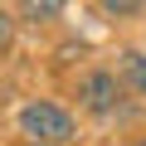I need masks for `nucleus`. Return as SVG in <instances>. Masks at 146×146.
Segmentation results:
<instances>
[{"mask_svg": "<svg viewBox=\"0 0 146 146\" xmlns=\"http://www.w3.org/2000/svg\"><path fill=\"white\" fill-rule=\"evenodd\" d=\"M29 146H39V141H29Z\"/></svg>", "mask_w": 146, "mask_h": 146, "instance_id": "obj_8", "label": "nucleus"}, {"mask_svg": "<svg viewBox=\"0 0 146 146\" xmlns=\"http://www.w3.org/2000/svg\"><path fill=\"white\" fill-rule=\"evenodd\" d=\"M117 73H122V83H127V93H136V98L146 102V54L127 49V54H122V63H117Z\"/></svg>", "mask_w": 146, "mask_h": 146, "instance_id": "obj_3", "label": "nucleus"}, {"mask_svg": "<svg viewBox=\"0 0 146 146\" xmlns=\"http://www.w3.org/2000/svg\"><path fill=\"white\" fill-rule=\"evenodd\" d=\"M131 146H146V136H136V141H131Z\"/></svg>", "mask_w": 146, "mask_h": 146, "instance_id": "obj_7", "label": "nucleus"}, {"mask_svg": "<svg viewBox=\"0 0 146 146\" xmlns=\"http://www.w3.org/2000/svg\"><path fill=\"white\" fill-rule=\"evenodd\" d=\"M20 131L39 146H68L73 141V117L58 102H25L20 107Z\"/></svg>", "mask_w": 146, "mask_h": 146, "instance_id": "obj_1", "label": "nucleus"}, {"mask_svg": "<svg viewBox=\"0 0 146 146\" xmlns=\"http://www.w3.org/2000/svg\"><path fill=\"white\" fill-rule=\"evenodd\" d=\"M146 5V0H98V10L107 15V20H127V15H136Z\"/></svg>", "mask_w": 146, "mask_h": 146, "instance_id": "obj_5", "label": "nucleus"}, {"mask_svg": "<svg viewBox=\"0 0 146 146\" xmlns=\"http://www.w3.org/2000/svg\"><path fill=\"white\" fill-rule=\"evenodd\" d=\"M122 93H127V83H122V73H117V68H88V73H83V83H78L83 107H88L93 117H102V122L117 117Z\"/></svg>", "mask_w": 146, "mask_h": 146, "instance_id": "obj_2", "label": "nucleus"}, {"mask_svg": "<svg viewBox=\"0 0 146 146\" xmlns=\"http://www.w3.org/2000/svg\"><path fill=\"white\" fill-rule=\"evenodd\" d=\"M5 44H10V15L0 10V49H5Z\"/></svg>", "mask_w": 146, "mask_h": 146, "instance_id": "obj_6", "label": "nucleus"}, {"mask_svg": "<svg viewBox=\"0 0 146 146\" xmlns=\"http://www.w3.org/2000/svg\"><path fill=\"white\" fill-rule=\"evenodd\" d=\"M63 5H68V0H20V15L39 25V20H54V15L63 10Z\"/></svg>", "mask_w": 146, "mask_h": 146, "instance_id": "obj_4", "label": "nucleus"}]
</instances>
